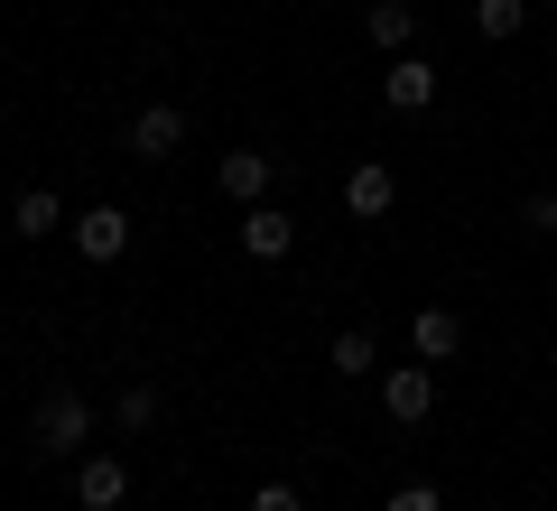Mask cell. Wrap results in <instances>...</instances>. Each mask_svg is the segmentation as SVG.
<instances>
[{
    "instance_id": "cell-1",
    "label": "cell",
    "mask_w": 557,
    "mask_h": 511,
    "mask_svg": "<svg viewBox=\"0 0 557 511\" xmlns=\"http://www.w3.org/2000/svg\"><path fill=\"white\" fill-rule=\"evenodd\" d=\"M28 437H38V455H84L94 447V410H84L75 391H47L38 418H28Z\"/></svg>"
},
{
    "instance_id": "cell-2",
    "label": "cell",
    "mask_w": 557,
    "mask_h": 511,
    "mask_svg": "<svg viewBox=\"0 0 557 511\" xmlns=\"http://www.w3.org/2000/svg\"><path fill=\"white\" fill-rule=\"evenodd\" d=\"M270 178H278L270 149H223V158H214V186H223L233 205H270Z\"/></svg>"
},
{
    "instance_id": "cell-3",
    "label": "cell",
    "mask_w": 557,
    "mask_h": 511,
    "mask_svg": "<svg viewBox=\"0 0 557 511\" xmlns=\"http://www.w3.org/2000/svg\"><path fill=\"white\" fill-rule=\"evenodd\" d=\"M65 233H75L84 260H121V252H131V215H121V205H84Z\"/></svg>"
},
{
    "instance_id": "cell-4",
    "label": "cell",
    "mask_w": 557,
    "mask_h": 511,
    "mask_svg": "<svg viewBox=\"0 0 557 511\" xmlns=\"http://www.w3.org/2000/svg\"><path fill=\"white\" fill-rule=\"evenodd\" d=\"M242 252H251V260H288V252H298V215H278V205H242Z\"/></svg>"
},
{
    "instance_id": "cell-5",
    "label": "cell",
    "mask_w": 557,
    "mask_h": 511,
    "mask_svg": "<svg viewBox=\"0 0 557 511\" xmlns=\"http://www.w3.org/2000/svg\"><path fill=\"white\" fill-rule=\"evenodd\" d=\"M75 502L84 511H121L131 502V465H121V455H84L75 465Z\"/></svg>"
},
{
    "instance_id": "cell-6",
    "label": "cell",
    "mask_w": 557,
    "mask_h": 511,
    "mask_svg": "<svg viewBox=\"0 0 557 511\" xmlns=\"http://www.w3.org/2000/svg\"><path fill=\"white\" fill-rule=\"evenodd\" d=\"M391 196H399L391 158H362L354 178H344V215H362V223H381V215H391Z\"/></svg>"
},
{
    "instance_id": "cell-7",
    "label": "cell",
    "mask_w": 557,
    "mask_h": 511,
    "mask_svg": "<svg viewBox=\"0 0 557 511\" xmlns=\"http://www.w3.org/2000/svg\"><path fill=\"white\" fill-rule=\"evenodd\" d=\"M381 102H391V112H428V102H437V65H428V57H391Z\"/></svg>"
},
{
    "instance_id": "cell-8",
    "label": "cell",
    "mask_w": 557,
    "mask_h": 511,
    "mask_svg": "<svg viewBox=\"0 0 557 511\" xmlns=\"http://www.w3.org/2000/svg\"><path fill=\"white\" fill-rule=\"evenodd\" d=\"M177 149H186V112L177 102H149L131 121V158H177Z\"/></svg>"
},
{
    "instance_id": "cell-9",
    "label": "cell",
    "mask_w": 557,
    "mask_h": 511,
    "mask_svg": "<svg viewBox=\"0 0 557 511\" xmlns=\"http://www.w3.org/2000/svg\"><path fill=\"white\" fill-rule=\"evenodd\" d=\"M381 410H391L399 428H418V418L437 410V373H428V363H418V373H391L381 381Z\"/></svg>"
},
{
    "instance_id": "cell-10",
    "label": "cell",
    "mask_w": 557,
    "mask_h": 511,
    "mask_svg": "<svg viewBox=\"0 0 557 511\" xmlns=\"http://www.w3.org/2000/svg\"><path fill=\"white\" fill-rule=\"evenodd\" d=\"M409 344H418V363H456V344H465V316H456V307H418Z\"/></svg>"
},
{
    "instance_id": "cell-11",
    "label": "cell",
    "mask_w": 557,
    "mask_h": 511,
    "mask_svg": "<svg viewBox=\"0 0 557 511\" xmlns=\"http://www.w3.org/2000/svg\"><path fill=\"white\" fill-rule=\"evenodd\" d=\"M362 38H372V47H391V57H409L418 10H409V0H372V10H362Z\"/></svg>"
},
{
    "instance_id": "cell-12",
    "label": "cell",
    "mask_w": 557,
    "mask_h": 511,
    "mask_svg": "<svg viewBox=\"0 0 557 511\" xmlns=\"http://www.w3.org/2000/svg\"><path fill=\"white\" fill-rule=\"evenodd\" d=\"M10 223H20V242H47V233H65V205H57V186H20Z\"/></svg>"
},
{
    "instance_id": "cell-13",
    "label": "cell",
    "mask_w": 557,
    "mask_h": 511,
    "mask_svg": "<svg viewBox=\"0 0 557 511\" xmlns=\"http://www.w3.org/2000/svg\"><path fill=\"white\" fill-rule=\"evenodd\" d=\"M325 363H335L344 381H362V373H372V363H381V334H372V326H344L335 344H325Z\"/></svg>"
},
{
    "instance_id": "cell-14",
    "label": "cell",
    "mask_w": 557,
    "mask_h": 511,
    "mask_svg": "<svg viewBox=\"0 0 557 511\" xmlns=\"http://www.w3.org/2000/svg\"><path fill=\"white\" fill-rule=\"evenodd\" d=\"M112 428H121V437H149V428H159V391H149V381H131V391L112 400Z\"/></svg>"
},
{
    "instance_id": "cell-15",
    "label": "cell",
    "mask_w": 557,
    "mask_h": 511,
    "mask_svg": "<svg viewBox=\"0 0 557 511\" xmlns=\"http://www.w3.org/2000/svg\"><path fill=\"white\" fill-rule=\"evenodd\" d=\"M474 28H483V38H520V28H530V0H474Z\"/></svg>"
},
{
    "instance_id": "cell-16",
    "label": "cell",
    "mask_w": 557,
    "mask_h": 511,
    "mask_svg": "<svg viewBox=\"0 0 557 511\" xmlns=\"http://www.w3.org/2000/svg\"><path fill=\"white\" fill-rule=\"evenodd\" d=\"M520 223H530V233H557V196H548V186H539V196L520 205Z\"/></svg>"
},
{
    "instance_id": "cell-17",
    "label": "cell",
    "mask_w": 557,
    "mask_h": 511,
    "mask_svg": "<svg viewBox=\"0 0 557 511\" xmlns=\"http://www.w3.org/2000/svg\"><path fill=\"white\" fill-rule=\"evenodd\" d=\"M381 511H437V484H399V492H391Z\"/></svg>"
},
{
    "instance_id": "cell-18",
    "label": "cell",
    "mask_w": 557,
    "mask_h": 511,
    "mask_svg": "<svg viewBox=\"0 0 557 511\" xmlns=\"http://www.w3.org/2000/svg\"><path fill=\"white\" fill-rule=\"evenodd\" d=\"M251 511H307V502H298V484H260Z\"/></svg>"
},
{
    "instance_id": "cell-19",
    "label": "cell",
    "mask_w": 557,
    "mask_h": 511,
    "mask_svg": "<svg viewBox=\"0 0 557 511\" xmlns=\"http://www.w3.org/2000/svg\"><path fill=\"white\" fill-rule=\"evenodd\" d=\"M539 10H557V0H539Z\"/></svg>"
}]
</instances>
